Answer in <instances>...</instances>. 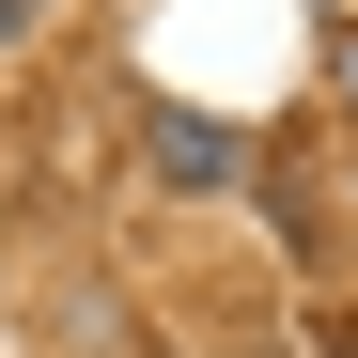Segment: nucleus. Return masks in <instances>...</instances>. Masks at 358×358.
Wrapping results in <instances>:
<instances>
[{
    "mask_svg": "<svg viewBox=\"0 0 358 358\" xmlns=\"http://www.w3.org/2000/svg\"><path fill=\"white\" fill-rule=\"evenodd\" d=\"M156 171H187V187H234V125H156Z\"/></svg>",
    "mask_w": 358,
    "mask_h": 358,
    "instance_id": "nucleus-1",
    "label": "nucleus"
}]
</instances>
